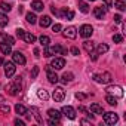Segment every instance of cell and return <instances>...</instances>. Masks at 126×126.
I'll return each instance as SVG.
<instances>
[{
  "mask_svg": "<svg viewBox=\"0 0 126 126\" xmlns=\"http://www.w3.org/2000/svg\"><path fill=\"white\" fill-rule=\"evenodd\" d=\"M104 114V122L107 125H116L119 122V116L113 111H108V113H102Z\"/></svg>",
  "mask_w": 126,
  "mask_h": 126,
  "instance_id": "obj_1",
  "label": "cell"
},
{
  "mask_svg": "<svg viewBox=\"0 0 126 126\" xmlns=\"http://www.w3.org/2000/svg\"><path fill=\"white\" fill-rule=\"evenodd\" d=\"M50 67L53 70H62L65 67V59L64 58H53L50 62Z\"/></svg>",
  "mask_w": 126,
  "mask_h": 126,
  "instance_id": "obj_2",
  "label": "cell"
},
{
  "mask_svg": "<svg viewBox=\"0 0 126 126\" xmlns=\"http://www.w3.org/2000/svg\"><path fill=\"white\" fill-rule=\"evenodd\" d=\"M52 98L56 102H62V101H64V98H65V91L62 89V88H56L53 91V94H52Z\"/></svg>",
  "mask_w": 126,
  "mask_h": 126,
  "instance_id": "obj_3",
  "label": "cell"
},
{
  "mask_svg": "<svg viewBox=\"0 0 126 126\" xmlns=\"http://www.w3.org/2000/svg\"><path fill=\"white\" fill-rule=\"evenodd\" d=\"M94 80L98 82V83H110L111 82V74L110 73H104V74H95L94 76Z\"/></svg>",
  "mask_w": 126,
  "mask_h": 126,
  "instance_id": "obj_4",
  "label": "cell"
},
{
  "mask_svg": "<svg viewBox=\"0 0 126 126\" xmlns=\"http://www.w3.org/2000/svg\"><path fill=\"white\" fill-rule=\"evenodd\" d=\"M107 92H108L110 95H114L116 98H122V96H123V89H122L120 86H117V85L108 86V88H107Z\"/></svg>",
  "mask_w": 126,
  "mask_h": 126,
  "instance_id": "obj_5",
  "label": "cell"
},
{
  "mask_svg": "<svg viewBox=\"0 0 126 126\" xmlns=\"http://www.w3.org/2000/svg\"><path fill=\"white\" fill-rule=\"evenodd\" d=\"M61 113L64 114L65 117H68V119H76V110L71 107V105H64L62 107V110H61Z\"/></svg>",
  "mask_w": 126,
  "mask_h": 126,
  "instance_id": "obj_6",
  "label": "cell"
},
{
  "mask_svg": "<svg viewBox=\"0 0 126 126\" xmlns=\"http://www.w3.org/2000/svg\"><path fill=\"white\" fill-rule=\"evenodd\" d=\"M92 33H94V28H92L89 24H85V25H82V27H80V36H82V37L88 39V37H91V36H92Z\"/></svg>",
  "mask_w": 126,
  "mask_h": 126,
  "instance_id": "obj_7",
  "label": "cell"
},
{
  "mask_svg": "<svg viewBox=\"0 0 126 126\" xmlns=\"http://www.w3.org/2000/svg\"><path fill=\"white\" fill-rule=\"evenodd\" d=\"M64 37H65V39H76V37H77V28L73 27V25L67 27V28L64 30Z\"/></svg>",
  "mask_w": 126,
  "mask_h": 126,
  "instance_id": "obj_8",
  "label": "cell"
},
{
  "mask_svg": "<svg viewBox=\"0 0 126 126\" xmlns=\"http://www.w3.org/2000/svg\"><path fill=\"white\" fill-rule=\"evenodd\" d=\"M15 70H16V67H15L14 62L8 61L6 64H5V74H6V77H12L15 74Z\"/></svg>",
  "mask_w": 126,
  "mask_h": 126,
  "instance_id": "obj_9",
  "label": "cell"
},
{
  "mask_svg": "<svg viewBox=\"0 0 126 126\" xmlns=\"http://www.w3.org/2000/svg\"><path fill=\"white\" fill-rule=\"evenodd\" d=\"M12 58H14V62H15V64H19V65H24L25 62H27L25 56H24L21 52H14V53H12Z\"/></svg>",
  "mask_w": 126,
  "mask_h": 126,
  "instance_id": "obj_10",
  "label": "cell"
},
{
  "mask_svg": "<svg viewBox=\"0 0 126 126\" xmlns=\"http://www.w3.org/2000/svg\"><path fill=\"white\" fill-rule=\"evenodd\" d=\"M46 74H47V80H49L50 83H56V82L59 80V77L56 76V73L52 71L50 65H46Z\"/></svg>",
  "mask_w": 126,
  "mask_h": 126,
  "instance_id": "obj_11",
  "label": "cell"
},
{
  "mask_svg": "<svg viewBox=\"0 0 126 126\" xmlns=\"http://www.w3.org/2000/svg\"><path fill=\"white\" fill-rule=\"evenodd\" d=\"M105 12H107V9H102L101 6H98V8L94 9V15H95L96 19H102L105 16Z\"/></svg>",
  "mask_w": 126,
  "mask_h": 126,
  "instance_id": "obj_12",
  "label": "cell"
},
{
  "mask_svg": "<svg viewBox=\"0 0 126 126\" xmlns=\"http://www.w3.org/2000/svg\"><path fill=\"white\" fill-rule=\"evenodd\" d=\"M0 50H2L3 55H9L12 52V46L9 43H6V42H2V43H0Z\"/></svg>",
  "mask_w": 126,
  "mask_h": 126,
  "instance_id": "obj_13",
  "label": "cell"
},
{
  "mask_svg": "<svg viewBox=\"0 0 126 126\" xmlns=\"http://www.w3.org/2000/svg\"><path fill=\"white\" fill-rule=\"evenodd\" d=\"M39 24H40V27H42V28H46V27H49V25L52 24V19H50V16L45 15V16H42V18H40Z\"/></svg>",
  "mask_w": 126,
  "mask_h": 126,
  "instance_id": "obj_14",
  "label": "cell"
},
{
  "mask_svg": "<svg viewBox=\"0 0 126 126\" xmlns=\"http://www.w3.org/2000/svg\"><path fill=\"white\" fill-rule=\"evenodd\" d=\"M89 111H91L92 114H102V113H104V108H102V105H99V104H92Z\"/></svg>",
  "mask_w": 126,
  "mask_h": 126,
  "instance_id": "obj_15",
  "label": "cell"
},
{
  "mask_svg": "<svg viewBox=\"0 0 126 126\" xmlns=\"http://www.w3.org/2000/svg\"><path fill=\"white\" fill-rule=\"evenodd\" d=\"M31 8H33L36 12H40V11H43L45 6H43V3L40 2V0H34V2L31 3Z\"/></svg>",
  "mask_w": 126,
  "mask_h": 126,
  "instance_id": "obj_16",
  "label": "cell"
},
{
  "mask_svg": "<svg viewBox=\"0 0 126 126\" xmlns=\"http://www.w3.org/2000/svg\"><path fill=\"white\" fill-rule=\"evenodd\" d=\"M22 39H24L27 43H34V42H36V36H34V34H31V33H27V31L24 33Z\"/></svg>",
  "mask_w": 126,
  "mask_h": 126,
  "instance_id": "obj_17",
  "label": "cell"
},
{
  "mask_svg": "<svg viewBox=\"0 0 126 126\" xmlns=\"http://www.w3.org/2000/svg\"><path fill=\"white\" fill-rule=\"evenodd\" d=\"M37 96H39L40 99H43V101H47V99H49V94H47L45 89H39V91H37Z\"/></svg>",
  "mask_w": 126,
  "mask_h": 126,
  "instance_id": "obj_18",
  "label": "cell"
},
{
  "mask_svg": "<svg viewBox=\"0 0 126 126\" xmlns=\"http://www.w3.org/2000/svg\"><path fill=\"white\" fill-rule=\"evenodd\" d=\"M108 50V46L105 45V43H101V45H98V47H96V53L98 55H102V53H105Z\"/></svg>",
  "mask_w": 126,
  "mask_h": 126,
  "instance_id": "obj_19",
  "label": "cell"
},
{
  "mask_svg": "<svg viewBox=\"0 0 126 126\" xmlns=\"http://www.w3.org/2000/svg\"><path fill=\"white\" fill-rule=\"evenodd\" d=\"M15 111H16V114L22 116V114H25V113H27V108H25L22 104H16V105H15Z\"/></svg>",
  "mask_w": 126,
  "mask_h": 126,
  "instance_id": "obj_20",
  "label": "cell"
},
{
  "mask_svg": "<svg viewBox=\"0 0 126 126\" xmlns=\"http://www.w3.org/2000/svg\"><path fill=\"white\" fill-rule=\"evenodd\" d=\"M47 114H49V117H50V119H58V120H59V117H61L59 111H58V110H53V108L47 110Z\"/></svg>",
  "mask_w": 126,
  "mask_h": 126,
  "instance_id": "obj_21",
  "label": "cell"
},
{
  "mask_svg": "<svg viewBox=\"0 0 126 126\" xmlns=\"http://www.w3.org/2000/svg\"><path fill=\"white\" fill-rule=\"evenodd\" d=\"M25 18H27V21H28L30 24H36V22H37V18H36V15H34L33 12H28V14L25 15Z\"/></svg>",
  "mask_w": 126,
  "mask_h": 126,
  "instance_id": "obj_22",
  "label": "cell"
},
{
  "mask_svg": "<svg viewBox=\"0 0 126 126\" xmlns=\"http://www.w3.org/2000/svg\"><path fill=\"white\" fill-rule=\"evenodd\" d=\"M40 45L43 46V47H46V46H49V43H50V39L47 37V36H40Z\"/></svg>",
  "mask_w": 126,
  "mask_h": 126,
  "instance_id": "obj_23",
  "label": "cell"
},
{
  "mask_svg": "<svg viewBox=\"0 0 126 126\" xmlns=\"http://www.w3.org/2000/svg\"><path fill=\"white\" fill-rule=\"evenodd\" d=\"M83 47H85V50H86L88 53L94 52V42H85V43H83Z\"/></svg>",
  "mask_w": 126,
  "mask_h": 126,
  "instance_id": "obj_24",
  "label": "cell"
},
{
  "mask_svg": "<svg viewBox=\"0 0 126 126\" xmlns=\"http://www.w3.org/2000/svg\"><path fill=\"white\" fill-rule=\"evenodd\" d=\"M105 101H107L110 105H114V107L117 105V98L113 96V95H107V96H105Z\"/></svg>",
  "mask_w": 126,
  "mask_h": 126,
  "instance_id": "obj_25",
  "label": "cell"
},
{
  "mask_svg": "<svg viewBox=\"0 0 126 126\" xmlns=\"http://www.w3.org/2000/svg\"><path fill=\"white\" fill-rule=\"evenodd\" d=\"M114 6H116L119 11H125V9H126V3H125V0H117V2L114 3Z\"/></svg>",
  "mask_w": 126,
  "mask_h": 126,
  "instance_id": "obj_26",
  "label": "cell"
},
{
  "mask_svg": "<svg viewBox=\"0 0 126 126\" xmlns=\"http://www.w3.org/2000/svg\"><path fill=\"white\" fill-rule=\"evenodd\" d=\"M8 22H9L8 16H6L5 14H0V27H6V25H8Z\"/></svg>",
  "mask_w": 126,
  "mask_h": 126,
  "instance_id": "obj_27",
  "label": "cell"
},
{
  "mask_svg": "<svg viewBox=\"0 0 126 126\" xmlns=\"http://www.w3.org/2000/svg\"><path fill=\"white\" fill-rule=\"evenodd\" d=\"M79 9H80L83 14H88V12H89V6H88V3H85V2H79Z\"/></svg>",
  "mask_w": 126,
  "mask_h": 126,
  "instance_id": "obj_28",
  "label": "cell"
},
{
  "mask_svg": "<svg viewBox=\"0 0 126 126\" xmlns=\"http://www.w3.org/2000/svg\"><path fill=\"white\" fill-rule=\"evenodd\" d=\"M8 92H9V95L15 96V95L18 94V89H16V86H15V85H9V86H8Z\"/></svg>",
  "mask_w": 126,
  "mask_h": 126,
  "instance_id": "obj_29",
  "label": "cell"
},
{
  "mask_svg": "<svg viewBox=\"0 0 126 126\" xmlns=\"http://www.w3.org/2000/svg\"><path fill=\"white\" fill-rule=\"evenodd\" d=\"M73 80V74L71 73H64V76H62V82L67 83V82H71Z\"/></svg>",
  "mask_w": 126,
  "mask_h": 126,
  "instance_id": "obj_30",
  "label": "cell"
},
{
  "mask_svg": "<svg viewBox=\"0 0 126 126\" xmlns=\"http://www.w3.org/2000/svg\"><path fill=\"white\" fill-rule=\"evenodd\" d=\"M31 111L34 113V117L37 119V122H39V123H42L43 120H42V117H40V114H39V110H37L36 107H31Z\"/></svg>",
  "mask_w": 126,
  "mask_h": 126,
  "instance_id": "obj_31",
  "label": "cell"
},
{
  "mask_svg": "<svg viewBox=\"0 0 126 126\" xmlns=\"http://www.w3.org/2000/svg\"><path fill=\"white\" fill-rule=\"evenodd\" d=\"M0 111H2V113H5V114H9V111H11V107H9V105H6V104H0Z\"/></svg>",
  "mask_w": 126,
  "mask_h": 126,
  "instance_id": "obj_32",
  "label": "cell"
},
{
  "mask_svg": "<svg viewBox=\"0 0 126 126\" xmlns=\"http://www.w3.org/2000/svg\"><path fill=\"white\" fill-rule=\"evenodd\" d=\"M0 8H2L5 12H9V11L12 9V6H11L9 3H6V2H2V3H0Z\"/></svg>",
  "mask_w": 126,
  "mask_h": 126,
  "instance_id": "obj_33",
  "label": "cell"
},
{
  "mask_svg": "<svg viewBox=\"0 0 126 126\" xmlns=\"http://www.w3.org/2000/svg\"><path fill=\"white\" fill-rule=\"evenodd\" d=\"M113 40H114L116 43H122V42H123V36H122V34H114V36H113Z\"/></svg>",
  "mask_w": 126,
  "mask_h": 126,
  "instance_id": "obj_34",
  "label": "cell"
},
{
  "mask_svg": "<svg viewBox=\"0 0 126 126\" xmlns=\"http://www.w3.org/2000/svg\"><path fill=\"white\" fill-rule=\"evenodd\" d=\"M5 42H6V43H9L11 46H14V45H15V39H14V37H11V36H5Z\"/></svg>",
  "mask_w": 126,
  "mask_h": 126,
  "instance_id": "obj_35",
  "label": "cell"
},
{
  "mask_svg": "<svg viewBox=\"0 0 126 126\" xmlns=\"http://www.w3.org/2000/svg\"><path fill=\"white\" fill-rule=\"evenodd\" d=\"M37 74H39V67L36 65V67H33V71H31V79H36V77H37Z\"/></svg>",
  "mask_w": 126,
  "mask_h": 126,
  "instance_id": "obj_36",
  "label": "cell"
},
{
  "mask_svg": "<svg viewBox=\"0 0 126 126\" xmlns=\"http://www.w3.org/2000/svg\"><path fill=\"white\" fill-rule=\"evenodd\" d=\"M61 24H53L52 25V30H53V33H58V31H61Z\"/></svg>",
  "mask_w": 126,
  "mask_h": 126,
  "instance_id": "obj_37",
  "label": "cell"
},
{
  "mask_svg": "<svg viewBox=\"0 0 126 126\" xmlns=\"http://www.w3.org/2000/svg\"><path fill=\"white\" fill-rule=\"evenodd\" d=\"M15 86H16V89H18V91H21L22 83H21V79H19V77H18V79H15Z\"/></svg>",
  "mask_w": 126,
  "mask_h": 126,
  "instance_id": "obj_38",
  "label": "cell"
},
{
  "mask_svg": "<svg viewBox=\"0 0 126 126\" xmlns=\"http://www.w3.org/2000/svg\"><path fill=\"white\" fill-rule=\"evenodd\" d=\"M70 52H71L73 55H80V50H79V47H76V46H73V47L70 49Z\"/></svg>",
  "mask_w": 126,
  "mask_h": 126,
  "instance_id": "obj_39",
  "label": "cell"
},
{
  "mask_svg": "<svg viewBox=\"0 0 126 126\" xmlns=\"http://www.w3.org/2000/svg\"><path fill=\"white\" fill-rule=\"evenodd\" d=\"M102 2H104V3H105V6H107L105 9H110V8L113 6V0H102Z\"/></svg>",
  "mask_w": 126,
  "mask_h": 126,
  "instance_id": "obj_40",
  "label": "cell"
},
{
  "mask_svg": "<svg viewBox=\"0 0 126 126\" xmlns=\"http://www.w3.org/2000/svg\"><path fill=\"white\" fill-rule=\"evenodd\" d=\"M58 123H59V120H58V119H49V122H47V125H50V126L58 125Z\"/></svg>",
  "mask_w": 126,
  "mask_h": 126,
  "instance_id": "obj_41",
  "label": "cell"
},
{
  "mask_svg": "<svg viewBox=\"0 0 126 126\" xmlns=\"http://www.w3.org/2000/svg\"><path fill=\"white\" fill-rule=\"evenodd\" d=\"M24 33H25V31H24L22 28H18V30H16V36H18L19 39H22V36H24Z\"/></svg>",
  "mask_w": 126,
  "mask_h": 126,
  "instance_id": "obj_42",
  "label": "cell"
},
{
  "mask_svg": "<svg viewBox=\"0 0 126 126\" xmlns=\"http://www.w3.org/2000/svg\"><path fill=\"white\" fill-rule=\"evenodd\" d=\"M91 59L92 61H96L98 59V53L96 52H91Z\"/></svg>",
  "mask_w": 126,
  "mask_h": 126,
  "instance_id": "obj_43",
  "label": "cell"
},
{
  "mask_svg": "<svg viewBox=\"0 0 126 126\" xmlns=\"http://www.w3.org/2000/svg\"><path fill=\"white\" fill-rule=\"evenodd\" d=\"M76 98L80 99V101H83V99L86 98V95H85V94H76Z\"/></svg>",
  "mask_w": 126,
  "mask_h": 126,
  "instance_id": "obj_44",
  "label": "cell"
},
{
  "mask_svg": "<svg viewBox=\"0 0 126 126\" xmlns=\"http://www.w3.org/2000/svg\"><path fill=\"white\" fill-rule=\"evenodd\" d=\"M15 125H16V126H24L25 123H24L22 120H19V119H15Z\"/></svg>",
  "mask_w": 126,
  "mask_h": 126,
  "instance_id": "obj_45",
  "label": "cell"
},
{
  "mask_svg": "<svg viewBox=\"0 0 126 126\" xmlns=\"http://www.w3.org/2000/svg\"><path fill=\"white\" fill-rule=\"evenodd\" d=\"M114 21H116V22H122V16H120V15H116V16H114Z\"/></svg>",
  "mask_w": 126,
  "mask_h": 126,
  "instance_id": "obj_46",
  "label": "cell"
},
{
  "mask_svg": "<svg viewBox=\"0 0 126 126\" xmlns=\"http://www.w3.org/2000/svg\"><path fill=\"white\" fill-rule=\"evenodd\" d=\"M34 55H36V56H40V50H39V49H34Z\"/></svg>",
  "mask_w": 126,
  "mask_h": 126,
  "instance_id": "obj_47",
  "label": "cell"
},
{
  "mask_svg": "<svg viewBox=\"0 0 126 126\" xmlns=\"http://www.w3.org/2000/svg\"><path fill=\"white\" fill-rule=\"evenodd\" d=\"M80 123H82V125H89V122H88V120H82Z\"/></svg>",
  "mask_w": 126,
  "mask_h": 126,
  "instance_id": "obj_48",
  "label": "cell"
},
{
  "mask_svg": "<svg viewBox=\"0 0 126 126\" xmlns=\"http://www.w3.org/2000/svg\"><path fill=\"white\" fill-rule=\"evenodd\" d=\"M0 64H3V58L2 56H0Z\"/></svg>",
  "mask_w": 126,
  "mask_h": 126,
  "instance_id": "obj_49",
  "label": "cell"
},
{
  "mask_svg": "<svg viewBox=\"0 0 126 126\" xmlns=\"http://www.w3.org/2000/svg\"><path fill=\"white\" fill-rule=\"evenodd\" d=\"M0 101H3V96H2V95H0Z\"/></svg>",
  "mask_w": 126,
  "mask_h": 126,
  "instance_id": "obj_50",
  "label": "cell"
},
{
  "mask_svg": "<svg viewBox=\"0 0 126 126\" xmlns=\"http://www.w3.org/2000/svg\"><path fill=\"white\" fill-rule=\"evenodd\" d=\"M89 2H95V0H89Z\"/></svg>",
  "mask_w": 126,
  "mask_h": 126,
  "instance_id": "obj_51",
  "label": "cell"
}]
</instances>
